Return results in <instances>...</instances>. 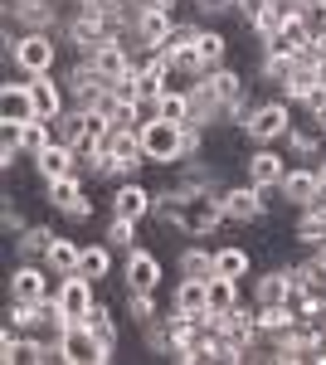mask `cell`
I'll list each match as a JSON object with an SVG mask.
<instances>
[{
    "label": "cell",
    "mask_w": 326,
    "mask_h": 365,
    "mask_svg": "<svg viewBox=\"0 0 326 365\" xmlns=\"http://www.w3.org/2000/svg\"><path fill=\"white\" fill-rule=\"evenodd\" d=\"M58 58H63L58 29H20L15 34V25H5V63L20 68V78L58 73Z\"/></svg>",
    "instance_id": "1"
},
{
    "label": "cell",
    "mask_w": 326,
    "mask_h": 365,
    "mask_svg": "<svg viewBox=\"0 0 326 365\" xmlns=\"http://www.w3.org/2000/svg\"><path fill=\"white\" fill-rule=\"evenodd\" d=\"M297 117H292V103L287 98H258L253 108H248V117L239 122V132L248 137V146H282V137H287V127H292Z\"/></svg>",
    "instance_id": "2"
},
{
    "label": "cell",
    "mask_w": 326,
    "mask_h": 365,
    "mask_svg": "<svg viewBox=\"0 0 326 365\" xmlns=\"http://www.w3.org/2000/svg\"><path fill=\"white\" fill-rule=\"evenodd\" d=\"M272 205H277V190H258V185H224V220L229 225H258V220H268Z\"/></svg>",
    "instance_id": "3"
},
{
    "label": "cell",
    "mask_w": 326,
    "mask_h": 365,
    "mask_svg": "<svg viewBox=\"0 0 326 365\" xmlns=\"http://www.w3.org/2000/svg\"><path fill=\"white\" fill-rule=\"evenodd\" d=\"M141 151H146V161L151 166H180L185 161V132L175 127V122H146L141 127Z\"/></svg>",
    "instance_id": "4"
},
{
    "label": "cell",
    "mask_w": 326,
    "mask_h": 365,
    "mask_svg": "<svg viewBox=\"0 0 326 365\" xmlns=\"http://www.w3.org/2000/svg\"><path fill=\"white\" fill-rule=\"evenodd\" d=\"M58 282L44 263H34V258H20L15 268H10V297L15 302H44V297H58Z\"/></svg>",
    "instance_id": "5"
},
{
    "label": "cell",
    "mask_w": 326,
    "mask_h": 365,
    "mask_svg": "<svg viewBox=\"0 0 326 365\" xmlns=\"http://www.w3.org/2000/svg\"><path fill=\"white\" fill-rule=\"evenodd\" d=\"M287 166H292V156H282L277 146H248L244 180H248V185H258V190H277L282 175H287Z\"/></svg>",
    "instance_id": "6"
},
{
    "label": "cell",
    "mask_w": 326,
    "mask_h": 365,
    "mask_svg": "<svg viewBox=\"0 0 326 365\" xmlns=\"http://www.w3.org/2000/svg\"><path fill=\"white\" fill-rule=\"evenodd\" d=\"M93 307H98V282L93 278L68 273V278L58 282V312H63L68 327H73V322H93Z\"/></svg>",
    "instance_id": "7"
},
{
    "label": "cell",
    "mask_w": 326,
    "mask_h": 365,
    "mask_svg": "<svg viewBox=\"0 0 326 365\" xmlns=\"http://www.w3.org/2000/svg\"><path fill=\"white\" fill-rule=\"evenodd\" d=\"M151 205H156V190H151L146 180H122L108 200V215L132 220V225H146V220H151Z\"/></svg>",
    "instance_id": "8"
},
{
    "label": "cell",
    "mask_w": 326,
    "mask_h": 365,
    "mask_svg": "<svg viewBox=\"0 0 326 365\" xmlns=\"http://www.w3.org/2000/svg\"><path fill=\"white\" fill-rule=\"evenodd\" d=\"M317 195H322L317 166H302V161H292V166H287V175H282V185H277V200H282V205L297 215V210H307Z\"/></svg>",
    "instance_id": "9"
},
{
    "label": "cell",
    "mask_w": 326,
    "mask_h": 365,
    "mask_svg": "<svg viewBox=\"0 0 326 365\" xmlns=\"http://www.w3.org/2000/svg\"><path fill=\"white\" fill-rule=\"evenodd\" d=\"M58 346H63V365H112L88 322H73V327L58 336Z\"/></svg>",
    "instance_id": "10"
},
{
    "label": "cell",
    "mask_w": 326,
    "mask_h": 365,
    "mask_svg": "<svg viewBox=\"0 0 326 365\" xmlns=\"http://www.w3.org/2000/svg\"><path fill=\"white\" fill-rule=\"evenodd\" d=\"M161 278H165V263L151 249H132V253H127V263H122V282H127V292H156Z\"/></svg>",
    "instance_id": "11"
},
{
    "label": "cell",
    "mask_w": 326,
    "mask_h": 365,
    "mask_svg": "<svg viewBox=\"0 0 326 365\" xmlns=\"http://www.w3.org/2000/svg\"><path fill=\"white\" fill-rule=\"evenodd\" d=\"M5 25L20 29H58V0H5Z\"/></svg>",
    "instance_id": "12"
},
{
    "label": "cell",
    "mask_w": 326,
    "mask_h": 365,
    "mask_svg": "<svg viewBox=\"0 0 326 365\" xmlns=\"http://www.w3.org/2000/svg\"><path fill=\"white\" fill-rule=\"evenodd\" d=\"M165 312H180V317H210V278H175L170 287V307Z\"/></svg>",
    "instance_id": "13"
},
{
    "label": "cell",
    "mask_w": 326,
    "mask_h": 365,
    "mask_svg": "<svg viewBox=\"0 0 326 365\" xmlns=\"http://www.w3.org/2000/svg\"><path fill=\"white\" fill-rule=\"evenodd\" d=\"M282 146H287V156H292V161H317V156L326 151V132L312 122V117H302V122H292V127H287Z\"/></svg>",
    "instance_id": "14"
},
{
    "label": "cell",
    "mask_w": 326,
    "mask_h": 365,
    "mask_svg": "<svg viewBox=\"0 0 326 365\" xmlns=\"http://www.w3.org/2000/svg\"><path fill=\"white\" fill-rule=\"evenodd\" d=\"M29 166H34V175L49 185V180H63V175H78V151H73L68 141H54V146H49L44 156H34Z\"/></svg>",
    "instance_id": "15"
},
{
    "label": "cell",
    "mask_w": 326,
    "mask_h": 365,
    "mask_svg": "<svg viewBox=\"0 0 326 365\" xmlns=\"http://www.w3.org/2000/svg\"><path fill=\"white\" fill-rule=\"evenodd\" d=\"M312 44H317V34H312V25L302 20V15H287V25H282V34L272 39V44H263L268 54H292V58H307L312 54Z\"/></svg>",
    "instance_id": "16"
},
{
    "label": "cell",
    "mask_w": 326,
    "mask_h": 365,
    "mask_svg": "<svg viewBox=\"0 0 326 365\" xmlns=\"http://www.w3.org/2000/svg\"><path fill=\"white\" fill-rule=\"evenodd\" d=\"M287 292H292L287 268H263V273H253V302H258V307H282Z\"/></svg>",
    "instance_id": "17"
},
{
    "label": "cell",
    "mask_w": 326,
    "mask_h": 365,
    "mask_svg": "<svg viewBox=\"0 0 326 365\" xmlns=\"http://www.w3.org/2000/svg\"><path fill=\"white\" fill-rule=\"evenodd\" d=\"M205 88L215 93L219 103H244L248 93V78H244V68H234V63H224V68H215V73H205Z\"/></svg>",
    "instance_id": "18"
},
{
    "label": "cell",
    "mask_w": 326,
    "mask_h": 365,
    "mask_svg": "<svg viewBox=\"0 0 326 365\" xmlns=\"http://www.w3.org/2000/svg\"><path fill=\"white\" fill-rule=\"evenodd\" d=\"M0 122H34L29 83H15V78H5V83H0Z\"/></svg>",
    "instance_id": "19"
},
{
    "label": "cell",
    "mask_w": 326,
    "mask_h": 365,
    "mask_svg": "<svg viewBox=\"0 0 326 365\" xmlns=\"http://www.w3.org/2000/svg\"><path fill=\"white\" fill-rule=\"evenodd\" d=\"M54 239H58L54 225H25L20 234H15V253H20V258H34V263H44V253L54 249Z\"/></svg>",
    "instance_id": "20"
},
{
    "label": "cell",
    "mask_w": 326,
    "mask_h": 365,
    "mask_svg": "<svg viewBox=\"0 0 326 365\" xmlns=\"http://www.w3.org/2000/svg\"><path fill=\"white\" fill-rule=\"evenodd\" d=\"M292 73H297V58L292 54H268V49H258V63H253V78H258V83L282 88Z\"/></svg>",
    "instance_id": "21"
},
{
    "label": "cell",
    "mask_w": 326,
    "mask_h": 365,
    "mask_svg": "<svg viewBox=\"0 0 326 365\" xmlns=\"http://www.w3.org/2000/svg\"><path fill=\"white\" fill-rule=\"evenodd\" d=\"M195 49H200V63H205V73H215L229 63V34L219 25H205L200 29V39H195Z\"/></svg>",
    "instance_id": "22"
},
{
    "label": "cell",
    "mask_w": 326,
    "mask_h": 365,
    "mask_svg": "<svg viewBox=\"0 0 326 365\" xmlns=\"http://www.w3.org/2000/svg\"><path fill=\"white\" fill-rule=\"evenodd\" d=\"M175 273L180 278H215V249L210 244H185L175 253Z\"/></svg>",
    "instance_id": "23"
},
{
    "label": "cell",
    "mask_w": 326,
    "mask_h": 365,
    "mask_svg": "<svg viewBox=\"0 0 326 365\" xmlns=\"http://www.w3.org/2000/svg\"><path fill=\"white\" fill-rule=\"evenodd\" d=\"M215 273L244 282L248 273H253V253H248L244 244H215Z\"/></svg>",
    "instance_id": "24"
},
{
    "label": "cell",
    "mask_w": 326,
    "mask_h": 365,
    "mask_svg": "<svg viewBox=\"0 0 326 365\" xmlns=\"http://www.w3.org/2000/svg\"><path fill=\"white\" fill-rule=\"evenodd\" d=\"M78 258H83V244H78V239H63V234H58L54 249L44 253V268H49L54 278H68V273H78Z\"/></svg>",
    "instance_id": "25"
},
{
    "label": "cell",
    "mask_w": 326,
    "mask_h": 365,
    "mask_svg": "<svg viewBox=\"0 0 326 365\" xmlns=\"http://www.w3.org/2000/svg\"><path fill=\"white\" fill-rule=\"evenodd\" d=\"M112 244L103 239V244H83V258H78V273L83 278H93V282H103V278H112Z\"/></svg>",
    "instance_id": "26"
},
{
    "label": "cell",
    "mask_w": 326,
    "mask_h": 365,
    "mask_svg": "<svg viewBox=\"0 0 326 365\" xmlns=\"http://www.w3.org/2000/svg\"><path fill=\"white\" fill-rule=\"evenodd\" d=\"M49 146H54V122H44V117L20 122V151H25L29 161H34V156H44Z\"/></svg>",
    "instance_id": "27"
},
{
    "label": "cell",
    "mask_w": 326,
    "mask_h": 365,
    "mask_svg": "<svg viewBox=\"0 0 326 365\" xmlns=\"http://www.w3.org/2000/svg\"><path fill=\"white\" fill-rule=\"evenodd\" d=\"M83 190H88V175H63V180H49V185H44V205H49V210H63V205H73V200L83 195Z\"/></svg>",
    "instance_id": "28"
},
{
    "label": "cell",
    "mask_w": 326,
    "mask_h": 365,
    "mask_svg": "<svg viewBox=\"0 0 326 365\" xmlns=\"http://www.w3.org/2000/svg\"><path fill=\"white\" fill-rule=\"evenodd\" d=\"M239 287H244L239 278H224V273H215V278H210V312H215V317L234 312L239 302H244V292H239Z\"/></svg>",
    "instance_id": "29"
},
{
    "label": "cell",
    "mask_w": 326,
    "mask_h": 365,
    "mask_svg": "<svg viewBox=\"0 0 326 365\" xmlns=\"http://www.w3.org/2000/svg\"><path fill=\"white\" fill-rule=\"evenodd\" d=\"M282 25H287V15H282L277 5H268V10H258V15L248 20V34H253V44L263 49V44H272V39L282 34Z\"/></svg>",
    "instance_id": "30"
},
{
    "label": "cell",
    "mask_w": 326,
    "mask_h": 365,
    "mask_svg": "<svg viewBox=\"0 0 326 365\" xmlns=\"http://www.w3.org/2000/svg\"><path fill=\"white\" fill-rule=\"evenodd\" d=\"M156 117H161V122H175V127H185V122H195L190 93H161V98H156Z\"/></svg>",
    "instance_id": "31"
},
{
    "label": "cell",
    "mask_w": 326,
    "mask_h": 365,
    "mask_svg": "<svg viewBox=\"0 0 326 365\" xmlns=\"http://www.w3.org/2000/svg\"><path fill=\"white\" fill-rule=\"evenodd\" d=\"M141 346H146L151 356H165V361H170V317H165V312L141 327Z\"/></svg>",
    "instance_id": "32"
},
{
    "label": "cell",
    "mask_w": 326,
    "mask_h": 365,
    "mask_svg": "<svg viewBox=\"0 0 326 365\" xmlns=\"http://www.w3.org/2000/svg\"><path fill=\"white\" fill-rule=\"evenodd\" d=\"M136 229H141V225H132V220H117V215H112V220H108V234H103V239H108L117 253H132V249H141V244H136V239H141Z\"/></svg>",
    "instance_id": "33"
},
{
    "label": "cell",
    "mask_w": 326,
    "mask_h": 365,
    "mask_svg": "<svg viewBox=\"0 0 326 365\" xmlns=\"http://www.w3.org/2000/svg\"><path fill=\"white\" fill-rule=\"evenodd\" d=\"M122 312H127V317L136 322V331H141V327H146L151 317H161V312H156V292H127Z\"/></svg>",
    "instance_id": "34"
},
{
    "label": "cell",
    "mask_w": 326,
    "mask_h": 365,
    "mask_svg": "<svg viewBox=\"0 0 326 365\" xmlns=\"http://www.w3.org/2000/svg\"><path fill=\"white\" fill-rule=\"evenodd\" d=\"M190 15L200 25H219V20L234 15V0H190Z\"/></svg>",
    "instance_id": "35"
},
{
    "label": "cell",
    "mask_w": 326,
    "mask_h": 365,
    "mask_svg": "<svg viewBox=\"0 0 326 365\" xmlns=\"http://www.w3.org/2000/svg\"><path fill=\"white\" fill-rule=\"evenodd\" d=\"M93 210H98V200L83 190L73 205H63V210H58V220H63V225H88V220H93Z\"/></svg>",
    "instance_id": "36"
},
{
    "label": "cell",
    "mask_w": 326,
    "mask_h": 365,
    "mask_svg": "<svg viewBox=\"0 0 326 365\" xmlns=\"http://www.w3.org/2000/svg\"><path fill=\"white\" fill-rule=\"evenodd\" d=\"M25 225H29V220H25V210L15 205V195H0V229H5V234L15 239V234H20Z\"/></svg>",
    "instance_id": "37"
},
{
    "label": "cell",
    "mask_w": 326,
    "mask_h": 365,
    "mask_svg": "<svg viewBox=\"0 0 326 365\" xmlns=\"http://www.w3.org/2000/svg\"><path fill=\"white\" fill-rule=\"evenodd\" d=\"M268 5H272V0H234V15H239V20L248 25V20H253L258 10H268Z\"/></svg>",
    "instance_id": "38"
},
{
    "label": "cell",
    "mask_w": 326,
    "mask_h": 365,
    "mask_svg": "<svg viewBox=\"0 0 326 365\" xmlns=\"http://www.w3.org/2000/svg\"><path fill=\"white\" fill-rule=\"evenodd\" d=\"M272 5H277L282 15H302V0H272Z\"/></svg>",
    "instance_id": "39"
},
{
    "label": "cell",
    "mask_w": 326,
    "mask_h": 365,
    "mask_svg": "<svg viewBox=\"0 0 326 365\" xmlns=\"http://www.w3.org/2000/svg\"><path fill=\"white\" fill-rule=\"evenodd\" d=\"M312 166H317V180H322V190H326V151L317 156V161H312Z\"/></svg>",
    "instance_id": "40"
},
{
    "label": "cell",
    "mask_w": 326,
    "mask_h": 365,
    "mask_svg": "<svg viewBox=\"0 0 326 365\" xmlns=\"http://www.w3.org/2000/svg\"><path fill=\"white\" fill-rule=\"evenodd\" d=\"M317 83H326V58H317Z\"/></svg>",
    "instance_id": "41"
},
{
    "label": "cell",
    "mask_w": 326,
    "mask_h": 365,
    "mask_svg": "<svg viewBox=\"0 0 326 365\" xmlns=\"http://www.w3.org/2000/svg\"><path fill=\"white\" fill-rule=\"evenodd\" d=\"M312 253H317V263H326V239H322V244H317Z\"/></svg>",
    "instance_id": "42"
}]
</instances>
